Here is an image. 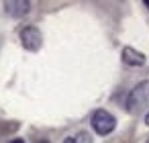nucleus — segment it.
Listing matches in <instances>:
<instances>
[{
    "mask_svg": "<svg viewBox=\"0 0 149 143\" xmlns=\"http://www.w3.org/2000/svg\"><path fill=\"white\" fill-rule=\"evenodd\" d=\"M145 104H149V80L139 82V84L129 92V98H127V108H129V112H137V110H141Z\"/></svg>",
    "mask_w": 149,
    "mask_h": 143,
    "instance_id": "obj_1",
    "label": "nucleus"
},
{
    "mask_svg": "<svg viewBox=\"0 0 149 143\" xmlns=\"http://www.w3.org/2000/svg\"><path fill=\"white\" fill-rule=\"evenodd\" d=\"M116 127V119L108 112V110H94L92 114V129L98 133V135H110Z\"/></svg>",
    "mask_w": 149,
    "mask_h": 143,
    "instance_id": "obj_2",
    "label": "nucleus"
},
{
    "mask_svg": "<svg viewBox=\"0 0 149 143\" xmlns=\"http://www.w3.org/2000/svg\"><path fill=\"white\" fill-rule=\"evenodd\" d=\"M21 43L27 51H39L43 45V35L37 27H25L21 31Z\"/></svg>",
    "mask_w": 149,
    "mask_h": 143,
    "instance_id": "obj_3",
    "label": "nucleus"
},
{
    "mask_svg": "<svg viewBox=\"0 0 149 143\" xmlns=\"http://www.w3.org/2000/svg\"><path fill=\"white\" fill-rule=\"evenodd\" d=\"M4 10L13 19H21L31 10V2H27V0H8V2H4Z\"/></svg>",
    "mask_w": 149,
    "mask_h": 143,
    "instance_id": "obj_4",
    "label": "nucleus"
},
{
    "mask_svg": "<svg viewBox=\"0 0 149 143\" xmlns=\"http://www.w3.org/2000/svg\"><path fill=\"white\" fill-rule=\"evenodd\" d=\"M120 57H123V61H125L127 66H133V68H141V66H145V61H147V57H145L141 51L133 49V47H123Z\"/></svg>",
    "mask_w": 149,
    "mask_h": 143,
    "instance_id": "obj_5",
    "label": "nucleus"
},
{
    "mask_svg": "<svg viewBox=\"0 0 149 143\" xmlns=\"http://www.w3.org/2000/svg\"><path fill=\"white\" fill-rule=\"evenodd\" d=\"M63 143H92V135L86 133V131H80V133H76L72 137H65Z\"/></svg>",
    "mask_w": 149,
    "mask_h": 143,
    "instance_id": "obj_6",
    "label": "nucleus"
},
{
    "mask_svg": "<svg viewBox=\"0 0 149 143\" xmlns=\"http://www.w3.org/2000/svg\"><path fill=\"white\" fill-rule=\"evenodd\" d=\"M145 125H149V112H147V116H145Z\"/></svg>",
    "mask_w": 149,
    "mask_h": 143,
    "instance_id": "obj_7",
    "label": "nucleus"
},
{
    "mask_svg": "<svg viewBox=\"0 0 149 143\" xmlns=\"http://www.w3.org/2000/svg\"><path fill=\"white\" fill-rule=\"evenodd\" d=\"M37 143H49V141H47V139H39Z\"/></svg>",
    "mask_w": 149,
    "mask_h": 143,
    "instance_id": "obj_8",
    "label": "nucleus"
},
{
    "mask_svg": "<svg viewBox=\"0 0 149 143\" xmlns=\"http://www.w3.org/2000/svg\"><path fill=\"white\" fill-rule=\"evenodd\" d=\"M143 4H145V6H147V8H149V0H145V2H143Z\"/></svg>",
    "mask_w": 149,
    "mask_h": 143,
    "instance_id": "obj_9",
    "label": "nucleus"
},
{
    "mask_svg": "<svg viewBox=\"0 0 149 143\" xmlns=\"http://www.w3.org/2000/svg\"><path fill=\"white\" fill-rule=\"evenodd\" d=\"M13 143H23V141H21V139H19V141H13Z\"/></svg>",
    "mask_w": 149,
    "mask_h": 143,
    "instance_id": "obj_10",
    "label": "nucleus"
}]
</instances>
